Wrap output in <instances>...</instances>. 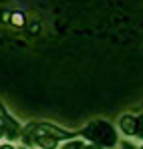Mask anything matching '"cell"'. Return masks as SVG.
I'll return each mask as SVG.
<instances>
[{
    "mask_svg": "<svg viewBox=\"0 0 143 149\" xmlns=\"http://www.w3.org/2000/svg\"><path fill=\"white\" fill-rule=\"evenodd\" d=\"M85 135L89 139L97 141L99 145H113L115 143V131L111 129V125H107L105 121H97V123L89 125L85 129Z\"/></svg>",
    "mask_w": 143,
    "mask_h": 149,
    "instance_id": "6da1fadb",
    "label": "cell"
},
{
    "mask_svg": "<svg viewBox=\"0 0 143 149\" xmlns=\"http://www.w3.org/2000/svg\"><path fill=\"white\" fill-rule=\"evenodd\" d=\"M36 131H40V133H47V135H50V137H54V139H69V137H73V133H67V131H61L59 127H54V125H38L36 127Z\"/></svg>",
    "mask_w": 143,
    "mask_h": 149,
    "instance_id": "7a4b0ae2",
    "label": "cell"
},
{
    "mask_svg": "<svg viewBox=\"0 0 143 149\" xmlns=\"http://www.w3.org/2000/svg\"><path fill=\"white\" fill-rule=\"evenodd\" d=\"M121 129H123L127 135H135V129H137V119H135V117H131V115L121 117Z\"/></svg>",
    "mask_w": 143,
    "mask_h": 149,
    "instance_id": "3957f363",
    "label": "cell"
},
{
    "mask_svg": "<svg viewBox=\"0 0 143 149\" xmlns=\"http://www.w3.org/2000/svg\"><path fill=\"white\" fill-rule=\"evenodd\" d=\"M36 133H38V135H36V143H38L40 147H45V149L57 147V139H54V137H50L47 133H40V131H36Z\"/></svg>",
    "mask_w": 143,
    "mask_h": 149,
    "instance_id": "277c9868",
    "label": "cell"
},
{
    "mask_svg": "<svg viewBox=\"0 0 143 149\" xmlns=\"http://www.w3.org/2000/svg\"><path fill=\"white\" fill-rule=\"evenodd\" d=\"M12 24L14 26H22L24 24V16L20 14V12H14V14H12Z\"/></svg>",
    "mask_w": 143,
    "mask_h": 149,
    "instance_id": "5b68a950",
    "label": "cell"
},
{
    "mask_svg": "<svg viewBox=\"0 0 143 149\" xmlns=\"http://www.w3.org/2000/svg\"><path fill=\"white\" fill-rule=\"evenodd\" d=\"M135 133H137V137H143V115L137 119V129H135Z\"/></svg>",
    "mask_w": 143,
    "mask_h": 149,
    "instance_id": "8992f818",
    "label": "cell"
},
{
    "mask_svg": "<svg viewBox=\"0 0 143 149\" xmlns=\"http://www.w3.org/2000/svg\"><path fill=\"white\" fill-rule=\"evenodd\" d=\"M63 149H83V145H81L79 141H73V143H69V145H65Z\"/></svg>",
    "mask_w": 143,
    "mask_h": 149,
    "instance_id": "52a82bcc",
    "label": "cell"
},
{
    "mask_svg": "<svg viewBox=\"0 0 143 149\" xmlns=\"http://www.w3.org/2000/svg\"><path fill=\"white\" fill-rule=\"evenodd\" d=\"M36 30H38V24H32V26H28V32H32V34H34Z\"/></svg>",
    "mask_w": 143,
    "mask_h": 149,
    "instance_id": "ba28073f",
    "label": "cell"
},
{
    "mask_svg": "<svg viewBox=\"0 0 143 149\" xmlns=\"http://www.w3.org/2000/svg\"><path fill=\"white\" fill-rule=\"evenodd\" d=\"M4 117H6V111H4V107L0 105V119H4Z\"/></svg>",
    "mask_w": 143,
    "mask_h": 149,
    "instance_id": "9c48e42d",
    "label": "cell"
},
{
    "mask_svg": "<svg viewBox=\"0 0 143 149\" xmlns=\"http://www.w3.org/2000/svg\"><path fill=\"white\" fill-rule=\"evenodd\" d=\"M0 149H12V147H10V145H2Z\"/></svg>",
    "mask_w": 143,
    "mask_h": 149,
    "instance_id": "30bf717a",
    "label": "cell"
},
{
    "mask_svg": "<svg viewBox=\"0 0 143 149\" xmlns=\"http://www.w3.org/2000/svg\"><path fill=\"white\" fill-rule=\"evenodd\" d=\"M123 149H133V147H131V145H125V147H123Z\"/></svg>",
    "mask_w": 143,
    "mask_h": 149,
    "instance_id": "8fae6325",
    "label": "cell"
},
{
    "mask_svg": "<svg viewBox=\"0 0 143 149\" xmlns=\"http://www.w3.org/2000/svg\"><path fill=\"white\" fill-rule=\"evenodd\" d=\"M0 137H2V127H0Z\"/></svg>",
    "mask_w": 143,
    "mask_h": 149,
    "instance_id": "7c38bea8",
    "label": "cell"
},
{
    "mask_svg": "<svg viewBox=\"0 0 143 149\" xmlns=\"http://www.w3.org/2000/svg\"><path fill=\"white\" fill-rule=\"evenodd\" d=\"M85 149H95V147H85Z\"/></svg>",
    "mask_w": 143,
    "mask_h": 149,
    "instance_id": "4fadbf2b",
    "label": "cell"
},
{
    "mask_svg": "<svg viewBox=\"0 0 143 149\" xmlns=\"http://www.w3.org/2000/svg\"><path fill=\"white\" fill-rule=\"evenodd\" d=\"M141 149H143V147H141Z\"/></svg>",
    "mask_w": 143,
    "mask_h": 149,
    "instance_id": "5bb4252c",
    "label": "cell"
}]
</instances>
